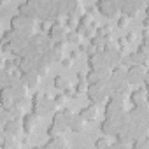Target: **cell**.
<instances>
[{
  "instance_id": "32",
  "label": "cell",
  "mask_w": 149,
  "mask_h": 149,
  "mask_svg": "<svg viewBox=\"0 0 149 149\" xmlns=\"http://www.w3.org/2000/svg\"><path fill=\"white\" fill-rule=\"evenodd\" d=\"M61 63H63V67H70V65H72V60H70V58H63Z\"/></svg>"
},
{
  "instance_id": "25",
  "label": "cell",
  "mask_w": 149,
  "mask_h": 149,
  "mask_svg": "<svg viewBox=\"0 0 149 149\" xmlns=\"http://www.w3.org/2000/svg\"><path fill=\"white\" fill-rule=\"evenodd\" d=\"M86 88H88V84H86L84 76L83 74H77V84L74 88V93H83V91H86Z\"/></svg>"
},
{
  "instance_id": "14",
  "label": "cell",
  "mask_w": 149,
  "mask_h": 149,
  "mask_svg": "<svg viewBox=\"0 0 149 149\" xmlns=\"http://www.w3.org/2000/svg\"><path fill=\"white\" fill-rule=\"evenodd\" d=\"M42 56H44V60H46L47 65L56 63V61H61L63 60V44H53Z\"/></svg>"
},
{
  "instance_id": "13",
  "label": "cell",
  "mask_w": 149,
  "mask_h": 149,
  "mask_svg": "<svg viewBox=\"0 0 149 149\" xmlns=\"http://www.w3.org/2000/svg\"><path fill=\"white\" fill-rule=\"evenodd\" d=\"M109 76H111V70H90L84 79H86V84H105L109 81Z\"/></svg>"
},
{
  "instance_id": "20",
  "label": "cell",
  "mask_w": 149,
  "mask_h": 149,
  "mask_svg": "<svg viewBox=\"0 0 149 149\" xmlns=\"http://www.w3.org/2000/svg\"><path fill=\"white\" fill-rule=\"evenodd\" d=\"M68 130L74 132V133H79L84 130V121L79 114H72L70 116V121H68Z\"/></svg>"
},
{
  "instance_id": "35",
  "label": "cell",
  "mask_w": 149,
  "mask_h": 149,
  "mask_svg": "<svg viewBox=\"0 0 149 149\" xmlns=\"http://www.w3.org/2000/svg\"><path fill=\"white\" fill-rule=\"evenodd\" d=\"M118 25H119V26H125V25H126V18H121V19L118 21Z\"/></svg>"
},
{
  "instance_id": "3",
  "label": "cell",
  "mask_w": 149,
  "mask_h": 149,
  "mask_svg": "<svg viewBox=\"0 0 149 149\" xmlns=\"http://www.w3.org/2000/svg\"><path fill=\"white\" fill-rule=\"evenodd\" d=\"M128 123H130L128 112H126V111H123L119 116H116V118H112V119H105V121L102 123L100 130H102L107 137H116V135L121 132V128H123V126H126Z\"/></svg>"
},
{
  "instance_id": "1",
  "label": "cell",
  "mask_w": 149,
  "mask_h": 149,
  "mask_svg": "<svg viewBox=\"0 0 149 149\" xmlns=\"http://www.w3.org/2000/svg\"><path fill=\"white\" fill-rule=\"evenodd\" d=\"M47 63H46V60H44V56L42 54H30V56H26V58H21V60H18V68H19V72L21 74H28V72H33V74H37V76L40 77V76H44L46 74V70H47Z\"/></svg>"
},
{
  "instance_id": "19",
  "label": "cell",
  "mask_w": 149,
  "mask_h": 149,
  "mask_svg": "<svg viewBox=\"0 0 149 149\" xmlns=\"http://www.w3.org/2000/svg\"><path fill=\"white\" fill-rule=\"evenodd\" d=\"M21 119H23V118H16V119H11L9 123H6V125H4V133H9V135L18 137V135L23 132V128H21Z\"/></svg>"
},
{
  "instance_id": "15",
  "label": "cell",
  "mask_w": 149,
  "mask_h": 149,
  "mask_svg": "<svg viewBox=\"0 0 149 149\" xmlns=\"http://www.w3.org/2000/svg\"><path fill=\"white\" fill-rule=\"evenodd\" d=\"M97 9L100 11V14H104L107 18H114L118 14L116 0H100V2H97Z\"/></svg>"
},
{
  "instance_id": "5",
  "label": "cell",
  "mask_w": 149,
  "mask_h": 149,
  "mask_svg": "<svg viewBox=\"0 0 149 149\" xmlns=\"http://www.w3.org/2000/svg\"><path fill=\"white\" fill-rule=\"evenodd\" d=\"M33 26H35V21H32V19H28L21 14H16L11 19V30L23 35V37H32L33 35Z\"/></svg>"
},
{
  "instance_id": "34",
  "label": "cell",
  "mask_w": 149,
  "mask_h": 149,
  "mask_svg": "<svg viewBox=\"0 0 149 149\" xmlns=\"http://www.w3.org/2000/svg\"><path fill=\"white\" fill-rule=\"evenodd\" d=\"M4 63H6V60L2 56V51H0V68H4Z\"/></svg>"
},
{
  "instance_id": "33",
  "label": "cell",
  "mask_w": 149,
  "mask_h": 149,
  "mask_svg": "<svg viewBox=\"0 0 149 149\" xmlns=\"http://www.w3.org/2000/svg\"><path fill=\"white\" fill-rule=\"evenodd\" d=\"M2 140H4V126L0 125V146H2Z\"/></svg>"
},
{
  "instance_id": "8",
  "label": "cell",
  "mask_w": 149,
  "mask_h": 149,
  "mask_svg": "<svg viewBox=\"0 0 149 149\" xmlns=\"http://www.w3.org/2000/svg\"><path fill=\"white\" fill-rule=\"evenodd\" d=\"M105 84H88L86 88V95H88V100L97 105V104H102L104 100H107V93H105Z\"/></svg>"
},
{
  "instance_id": "16",
  "label": "cell",
  "mask_w": 149,
  "mask_h": 149,
  "mask_svg": "<svg viewBox=\"0 0 149 149\" xmlns=\"http://www.w3.org/2000/svg\"><path fill=\"white\" fill-rule=\"evenodd\" d=\"M39 116H35L33 112H26V114H23V119H21V128H23V132L26 133V135H30L37 126H39Z\"/></svg>"
},
{
  "instance_id": "12",
  "label": "cell",
  "mask_w": 149,
  "mask_h": 149,
  "mask_svg": "<svg viewBox=\"0 0 149 149\" xmlns=\"http://www.w3.org/2000/svg\"><path fill=\"white\" fill-rule=\"evenodd\" d=\"M126 112H128L130 121L147 125V119H149V107L147 105H133V109L132 111H126Z\"/></svg>"
},
{
  "instance_id": "28",
  "label": "cell",
  "mask_w": 149,
  "mask_h": 149,
  "mask_svg": "<svg viewBox=\"0 0 149 149\" xmlns=\"http://www.w3.org/2000/svg\"><path fill=\"white\" fill-rule=\"evenodd\" d=\"M83 37L77 33V32H67V35H65V40L67 42H70V44H76V42H79Z\"/></svg>"
},
{
  "instance_id": "30",
  "label": "cell",
  "mask_w": 149,
  "mask_h": 149,
  "mask_svg": "<svg viewBox=\"0 0 149 149\" xmlns=\"http://www.w3.org/2000/svg\"><path fill=\"white\" fill-rule=\"evenodd\" d=\"M109 149H130V147L121 142H114V144H109Z\"/></svg>"
},
{
  "instance_id": "11",
  "label": "cell",
  "mask_w": 149,
  "mask_h": 149,
  "mask_svg": "<svg viewBox=\"0 0 149 149\" xmlns=\"http://www.w3.org/2000/svg\"><path fill=\"white\" fill-rule=\"evenodd\" d=\"M125 111V102L123 98H109L105 104V119H112L119 116Z\"/></svg>"
},
{
  "instance_id": "29",
  "label": "cell",
  "mask_w": 149,
  "mask_h": 149,
  "mask_svg": "<svg viewBox=\"0 0 149 149\" xmlns=\"http://www.w3.org/2000/svg\"><path fill=\"white\" fill-rule=\"evenodd\" d=\"M107 147H109V140H107L105 137L97 139V142H95V149H107Z\"/></svg>"
},
{
  "instance_id": "21",
  "label": "cell",
  "mask_w": 149,
  "mask_h": 149,
  "mask_svg": "<svg viewBox=\"0 0 149 149\" xmlns=\"http://www.w3.org/2000/svg\"><path fill=\"white\" fill-rule=\"evenodd\" d=\"M19 147H21V144H19V140H18L14 135L4 133V140H2L0 149H19Z\"/></svg>"
},
{
  "instance_id": "2",
  "label": "cell",
  "mask_w": 149,
  "mask_h": 149,
  "mask_svg": "<svg viewBox=\"0 0 149 149\" xmlns=\"http://www.w3.org/2000/svg\"><path fill=\"white\" fill-rule=\"evenodd\" d=\"M74 112L68 111V109H61V111H58V112L53 114V123L47 128L49 139L51 137H56V135H61L65 130H68V121H70V116Z\"/></svg>"
},
{
  "instance_id": "36",
  "label": "cell",
  "mask_w": 149,
  "mask_h": 149,
  "mask_svg": "<svg viewBox=\"0 0 149 149\" xmlns=\"http://www.w3.org/2000/svg\"><path fill=\"white\" fill-rule=\"evenodd\" d=\"M2 35H4V32H2V28H0V39H2Z\"/></svg>"
},
{
  "instance_id": "26",
  "label": "cell",
  "mask_w": 149,
  "mask_h": 149,
  "mask_svg": "<svg viewBox=\"0 0 149 149\" xmlns=\"http://www.w3.org/2000/svg\"><path fill=\"white\" fill-rule=\"evenodd\" d=\"M130 149H149V140H147V137L133 140V142H132V147H130Z\"/></svg>"
},
{
  "instance_id": "17",
  "label": "cell",
  "mask_w": 149,
  "mask_h": 149,
  "mask_svg": "<svg viewBox=\"0 0 149 149\" xmlns=\"http://www.w3.org/2000/svg\"><path fill=\"white\" fill-rule=\"evenodd\" d=\"M30 149H67V142L61 139V135H56V137H51L47 144L37 146V147H30Z\"/></svg>"
},
{
  "instance_id": "37",
  "label": "cell",
  "mask_w": 149,
  "mask_h": 149,
  "mask_svg": "<svg viewBox=\"0 0 149 149\" xmlns=\"http://www.w3.org/2000/svg\"><path fill=\"white\" fill-rule=\"evenodd\" d=\"M107 149H109V147H107Z\"/></svg>"
},
{
  "instance_id": "24",
  "label": "cell",
  "mask_w": 149,
  "mask_h": 149,
  "mask_svg": "<svg viewBox=\"0 0 149 149\" xmlns=\"http://www.w3.org/2000/svg\"><path fill=\"white\" fill-rule=\"evenodd\" d=\"M13 77H11V72L7 68H0V90H4L11 84Z\"/></svg>"
},
{
  "instance_id": "18",
  "label": "cell",
  "mask_w": 149,
  "mask_h": 149,
  "mask_svg": "<svg viewBox=\"0 0 149 149\" xmlns=\"http://www.w3.org/2000/svg\"><path fill=\"white\" fill-rule=\"evenodd\" d=\"M130 100H132L133 105H147V91H146V86L137 88L130 95Z\"/></svg>"
},
{
  "instance_id": "23",
  "label": "cell",
  "mask_w": 149,
  "mask_h": 149,
  "mask_svg": "<svg viewBox=\"0 0 149 149\" xmlns=\"http://www.w3.org/2000/svg\"><path fill=\"white\" fill-rule=\"evenodd\" d=\"M39 76L37 74H33V72H28V74H23L21 76V83L26 86V88H35L37 84H39Z\"/></svg>"
},
{
  "instance_id": "10",
  "label": "cell",
  "mask_w": 149,
  "mask_h": 149,
  "mask_svg": "<svg viewBox=\"0 0 149 149\" xmlns=\"http://www.w3.org/2000/svg\"><path fill=\"white\" fill-rule=\"evenodd\" d=\"M65 35H67V30L63 25H58V23H51L49 28H47V39L51 40V44H63L65 42Z\"/></svg>"
},
{
  "instance_id": "27",
  "label": "cell",
  "mask_w": 149,
  "mask_h": 149,
  "mask_svg": "<svg viewBox=\"0 0 149 149\" xmlns=\"http://www.w3.org/2000/svg\"><path fill=\"white\" fill-rule=\"evenodd\" d=\"M54 88L56 90H65V88H68V81L63 76H56L54 77Z\"/></svg>"
},
{
  "instance_id": "31",
  "label": "cell",
  "mask_w": 149,
  "mask_h": 149,
  "mask_svg": "<svg viewBox=\"0 0 149 149\" xmlns=\"http://www.w3.org/2000/svg\"><path fill=\"white\" fill-rule=\"evenodd\" d=\"M63 100H65V95H56L54 98H53V102H54V105L58 107V105H61L63 104Z\"/></svg>"
},
{
  "instance_id": "4",
  "label": "cell",
  "mask_w": 149,
  "mask_h": 149,
  "mask_svg": "<svg viewBox=\"0 0 149 149\" xmlns=\"http://www.w3.org/2000/svg\"><path fill=\"white\" fill-rule=\"evenodd\" d=\"M56 111V105L53 102V98L49 97H39L35 95L33 100H32V112L35 116H49V114H54Z\"/></svg>"
},
{
  "instance_id": "9",
  "label": "cell",
  "mask_w": 149,
  "mask_h": 149,
  "mask_svg": "<svg viewBox=\"0 0 149 149\" xmlns=\"http://www.w3.org/2000/svg\"><path fill=\"white\" fill-rule=\"evenodd\" d=\"M116 4H118V13L125 14L126 18L135 16L139 13V9L142 7L140 0H119V2H116Z\"/></svg>"
},
{
  "instance_id": "6",
  "label": "cell",
  "mask_w": 149,
  "mask_h": 149,
  "mask_svg": "<svg viewBox=\"0 0 149 149\" xmlns=\"http://www.w3.org/2000/svg\"><path fill=\"white\" fill-rule=\"evenodd\" d=\"M146 79H147L146 67L133 65V67H128V68H126V81H128V84L146 86Z\"/></svg>"
},
{
  "instance_id": "7",
  "label": "cell",
  "mask_w": 149,
  "mask_h": 149,
  "mask_svg": "<svg viewBox=\"0 0 149 149\" xmlns=\"http://www.w3.org/2000/svg\"><path fill=\"white\" fill-rule=\"evenodd\" d=\"M88 67H90V70H111L109 61H107L105 54L102 53V49H97L95 53H91L88 56Z\"/></svg>"
},
{
  "instance_id": "22",
  "label": "cell",
  "mask_w": 149,
  "mask_h": 149,
  "mask_svg": "<svg viewBox=\"0 0 149 149\" xmlns=\"http://www.w3.org/2000/svg\"><path fill=\"white\" fill-rule=\"evenodd\" d=\"M79 116L83 118V121H84V123H88V121H93V119L97 118V105L90 104V105L83 107V109H81V112H79Z\"/></svg>"
}]
</instances>
